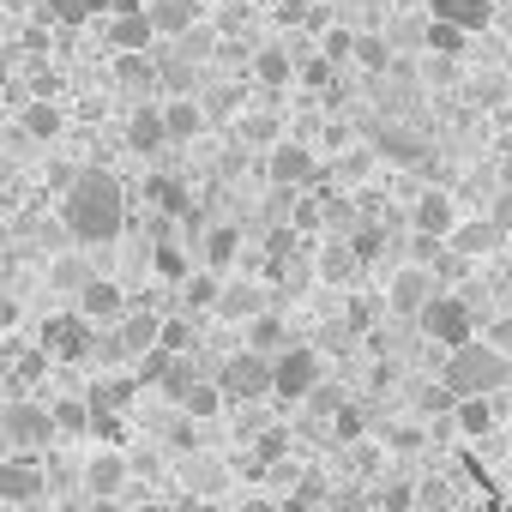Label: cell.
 Returning a JSON list of instances; mask_svg holds the SVG:
<instances>
[{
	"label": "cell",
	"instance_id": "f1b7e54d",
	"mask_svg": "<svg viewBox=\"0 0 512 512\" xmlns=\"http://www.w3.org/2000/svg\"><path fill=\"white\" fill-rule=\"evenodd\" d=\"M464 43H470V37H464L458 25H440V19H428V31H422V49H428V55H446V61L464 55Z\"/></svg>",
	"mask_w": 512,
	"mask_h": 512
},
{
	"label": "cell",
	"instance_id": "484cf974",
	"mask_svg": "<svg viewBox=\"0 0 512 512\" xmlns=\"http://www.w3.org/2000/svg\"><path fill=\"white\" fill-rule=\"evenodd\" d=\"M127 145H133V151H163V145H169L163 115H157V109H139V115L127 121Z\"/></svg>",
	"mask_w": 512,
	"mask_h": 512
},
{
	"label": "cell",
	"instance_id": "8992f818",
	"mask_svg": "<svg viewBox=\"0 0 512 512\" xmlns=\"http://www.w3.org/2000/svg\"><path fill=\"white\" fill-rule=\"evenodd\" d=\"M434 296H440L434 266H398L392 284H386V308H392L398 320H422V308H428Z\"/></svg>",
	"mask_w": 512,
	"mask_h": 512
},
{
	"label": "cell",
	"instance_id": "ab89813d",
	"mask_svg": "<svg viewBox=\"0 0 512 512\" xmlns=\"http://www.w3.org/2000/svg\"><path fill=\"white\" fill-rule=\"evenodd\" d=\"M374 151H386V157L410 163V157H416V139H404V133H374Z\"/></svg>",
	"mask_w": 512,
	"mask_h": 512
},
{
	"label": "cell",
	"instance_id": "44dd1931",
	"mask_svg": "<svg viewBox=\"0 0 512 512\" xmlns=\"http://www.w3.org/2000/svg\"><path fill=\"white\" fill-rule=\"evenodd\" d=\"M253 79H260L266 91H284V85L296 79V55H290L284 43H266L260 55H253Z\"/></svg>",
	"mask_w": 512,
	"mask_h": 512
},
{
	"label": "cell",
	"instance_id": "c3c4849f",
	"mask_svg": "<svg viewBox=\"0 0 512 512\" xmlns=\"http://www.w3.org/2000/svg\"><path fill=\"white\" fill-rule=\"evenodd\" d=\"M284 512H320V506H314V500H302V494H290V500H284Z\"/></svg>",
	"mask_w": 512,
	"mask_h": 512
},
{
	"label": "cell",
	"instance_id": "ffe728a7",
	"mask_svg": "<svg viewBox=\"0 0 512 512\" xmlns=\"http://www.w3.org/2000/svg\"><path fill=\"white\" fill-rule=\"evenodd\" d=\"M266 314V290L260 284H223L217 290V320H253Z\"/></svg>",
	"mask_w": 512,
	"mask_h": 512
},
{
	"label": "cell",
	"instance_id": "7a4b0ae2",
	"mask_svg": "<svg viewBox=\"0 0 512 512\" xmlns=\"http://www.w3.org/2000/svg\"><path fill=\"white\" fill-rule=\"evenodd\" d=\"M506 380H512V362H506V350H494L488 338H470V344L446 350L440 386H446L452 398H494Z\"/></svg>",
	"mask_w": 512,
	"mask_h": 512
},
{
	"label": "cell",
	"instance_id": "52a82bcc",
	"mask_svg": "<svg viewBox=\"0 0 512 512\" xmlns=\"http://www.w3.org/2000/svg\"><path fill=\"white\" fill-rule=\"evenodd\" d=\"M43 488H49V464L37 452H7V458H0V500H7V506H25Z\"/></svg>",
	"mask_w": 512,
	"mask_h": 512
},
{
	"label": "cell",
	"instance_id": "4316f807",
	"mask_svg": "<svg viewBox=\"0 0 512 512\" xmlns=\"http://www.w3.org/2000/svg\"><path fill=\"white\" fill-rule=\"evenodd\" d=\"M386 241H392V229H386V223H350V253H356L362 266H374V260H380Z\"/></svg>",
	"mask_w": 512,
	"mask_h": 512
},
{
	"label": "cell",
	"instance_id": "1f68e13d",
	"mask_svg": "<svg viewBox=\"0 0 512 512\" xmlns=\"http://www.w3.org/2000/svg\"><path fill=\"white\" fill-rule=\"evenodd\" d=\"M115 79H121L127 91H139V85L157 79V61H151V55H115Z\"/></svg>",
	"mask_w": 512,
	"mask_h": 512
},
{
	"label": "cell",
	"instance_id": "603a6c76",
	"mask_svg": "<svg viewBox=\"0 0 512 512\" xmlns=\"http://www.w3.org/2000/svg\"><path fill=\"white\" fill-rule=\"evenodd\" d=\"M19 127L37 139V145H49V139H61V127H67V115H61V103H49V97H37V103H25L19 109Z\"/></svg>",
	"mask_w": 512,
	"mask_h": 512
},
{
	"label": "cell",
	"instance_id": "8fae6325",
	"mask_svg": "<svg viewBox=\"0 0 512 512\" xmlns=\"http://www.w3.org/2000/svg\"><path fill=\"white\" fill-rule=\"evenodd\" d=\"M458 229V205H452V193L446 187H428L416 205H410V235H434V241H446Z\"/></svg>",
	"mask_w": 512,
	"mask_h": 512
},
{
	"label": "cell",
	"instance_id": "e0dca14e",
	"mask_svg": "<svg viewBox=\"0 0 512 512\" xmlns=\"http://www.w3.org/2000/svg\"><path fill=\"white\" fill-rule=\"evenodd\" d=\"M235 253H241V223H205V241H199L205 272H229Z\"/></svg>",
	"mask_w": 512,
	"mask_h": 512
},
{
	"label": "cell",
	"instance_id": "30bf717a",
	"mask_svg": "<svg viewBox=\"0 0 512 512\" xmlns=\"http://www.w3.org/2000/svg\"><path fill=\"white\" fill-rule=\"evenodd\" d=\"M266 175H272L278 187H314V181H320V163H314V151H308L302 139H278V145L266 151Z\"/></svg>",
	"mask_w": 512,
	"mask_h": 512
},
{
	"label": "cell",
	"instance_id": "7bdbcfd3",
	"mask_svg": "<svg viewBox=\"0 0 512 512\" xmlns=\"http://www.w3.org/2000/svg\"><path fill=\"white\" fill-rule=\"evenodd\" d=\"M241 139H253V145H278V121H272V115H253V121H241Z\"/></svg>",
	"mask_w": 512,
	"mask_h": 512
},
{
	"label": "cell",
	"instance_id": "5bb4252c",
	"mask_svg": "<svg viewBox=\"0 0 512 512\" xmlns=\"http://www.w3.org/2000/svg\"><path fill=\"white\" fill-rule=\"evenodd\" d=\"M199 0H151L145 7V19H151V31L157 37H187V31H199Z\"/></svg>",
	"mask_w": 512,
	"mask_h": 512
},
{
	"label": "cell",
	"instance_id": "f35d334b",
	"mask_svg": "<svg viewBox=\"0 0 512 512\" xmlns=\"http://www.w3.org/2000/svg\"><path fill=\"white\" fill-rule=\"evenodd\" d=\"M296 79H302V85H314V91H332V61H326V55L296 61Z\"/></svg>",
	"mask_w": 512,
	"mask_h": 512
},
{
	"label": "cell",
	"instance_id": "8d00e7d4",
	"mask_svg": "<svg viewBox=\"0 0 512 512\" xmlns=\"http://www.w3.org/2000/svg\"><path fill=\"white\" fill-rule=\"evenodd\" d=\"M217 272H199V278H187V308H217Z\"/></svg>",
	"mask_w": 512,
	"mask_h": 512
},
{
	"label": "cell",
	"instance_id": "bcb514c9",
	"mask_svg": "<svg viewBox=\"0 0 512 512\" xmlns=\"http://www.w3.org/2000/svg\"><path fill=\"white\" fill-rule=\"evenodd\" d=\"M55 284H61V290H85V284H91V272H85L79 260H61V266H55Z\"/></svg>",
	"mask_w": 512,
	"mask_h": 512
},
{
	"label": "cell",
	"instance_id": "816d5d0a",
	"mask_svg": "<svg viewBox=\"0 0 512 512\" xmlns=\"http://www.w3.org/2000/svg\"><path fill=\"white\" fill-rule=\"evenodd\" d=\"M193 512H229V506H217V500H205V506H193Z\"/></svg>",
	"mask_w": 512,
	"mask_h": 512
},
{
	"label": "cell",
	"instance_id": "d4e9b609",
	"mask_svg": "<svg viewBox=\"0 0 512 512\" xmlns=\"http://www.w3.org/2000/svg\"><path fill=\"white\" fill-rule=\"evenodd\" d=\"M217 410H223L217 380H193V386L181 392V416H187V422H217Z\"/></svg>",
	"mask_w": 512,
	"mask_h": 512
},
{
	"label": "cell",
	"instance_id": "d590c367",
	"mask_svg": "<svg viewBox=\"0 0 512 512\" xmlns=\"http://www.w3.org/2000/svg\"><path fill=\"white\" fill-rule=\"evenodd\" d=\"M284 452H290V428H278V422L260 428V440H253V458H260V464H278Z\"/></svg>",
	"mask_w": 512,
	"mask_h": 512
},
{
	"label": "cell",
	"instance_id": "e575fe53",
	"mask_svg": "<svg viewBox=\"0 0 512 512\" xmlns=\"http://www.w3.org/2000/svg\"><path fill=\"white\" fill-rule=\"evenodd\" d=\"M458 428H464V434H488V428H494L488 398H458Z\"/></svg>",
	"mask_w": 512,
	"mask_h": 512
},
{
	"label": "cell",
	"instance_id": "74e56055",
	"mask_svg": "<svg viewBox=\"0 0 512 512\" xmlns=\"http://www.w3.org/2000/svg\"><path fill=\"white\" fill-rule=\"evenodd\" d=\"M320 55H326L332 67L350 61V55H356V31H326V37H320Z\"/></svg>",
	"mask_w": 512,
	"mask_h": 512
},
{
	"label": "cell",
	"instance_id": "277c9868",
	"mask_svg": "<svg viewBox=\"0 0 512 512\" xmlns=\"http://www.w3.org/2000/svg\"><path fill=\"white\" fill-rule=\"evenodd\" d=\"M217 392L235 398V404H260V398H272V356L235 350V356L217 368Z\"/></svg>",
	"mask_w": 512,
	"mask_h": 512
},
{
	"label": "cell",
	"instance_id": "3957f363",
	"mask_svg": "<svg viewBox=\"0 0 512 512\" xmlns=\"http://www.w3.org/2000/svg\"><path fill=\"white\" fill-rule=\"evenodd\" d=\"M326 380V362H320V350L314 344H290V350H278L272 356V398H284V404H302V398H314V386Z\"/></svg>",
	"mask_w": 512,
	"mask_h": 512
},
{
	"label": "cell",
	"instance_id": "9a60e30c",
	"mask_svg": "<svg viewBox=\"0 0 512 512\" xmlns=\"http://www.w3.org/2000/svg\"><path fill=\"white\" fill-rule=\"evenodd\" d=\"M446 247H452V260H482V253H494L500 247V229L488 223V217H458V229L446 235Z\"/></svg>",
	"mask_w": 512,
	"mask_h": 512
},
{
	"label": "cell",
	"instance_id": "60d3db41",
	"mask_svg": "<svg viewBox=\"0 0 512 512\" xmlns=\"http://www.w3.org/2000/svg\"><path fill=\"white\" fill-rule=\"evenodd\" d=\"M362 428H368V422H362V410H350V404H344V410H338V422H332V434H338V446H350V440H362Z\"/></svg>",
	"mask_w": 512,
	"mask_h": 512
},
{
	"label": "cell",
	"instance_id": "7dc6e473",
	"mask_svg": "<svg viewBox=\"0 0 512 512\" xmlns=\"http://www.w3.org/2000/svg\"><path fill=\"white\" fill-rule=\"evenodd\" d=\"M241 512H284L278 500H266V494H253V500H241Z\"/></svg>",
	"mask_w": 512,
	"mask_h": 512
},
{
	"label": "cell",
	"instance_id": "ba28073f",
	"mask_svg": "<svg viewBox=\"0 0 512 512\" xmlns=\"http://www.w3.org/2000/svg\"><path fill=\"white\" fill-rule=\"evenodd\" d=\"M0 434L19 452H43L55 440V416H49V404H7L0 410Z\"/></svg>",
	"mask_w": 512,
	"mask_h": 512
},
{
	"label": "cell",
	"instance_id": "f5cc1de1",
	"mask_svg": "<svg viewBox=\"0 0 512 512\" xmlns=\"http://www.w3.org/2000/svg\"><path fill=\"white\" fill-rule=\"evenodd\" d=\"M145 512H157V506H145Z\"/></svg>",
	"mask_w": 512,
	"mask_h": 512
},
{
	"label": "cell",
	"instance_id": "d6986e66",
	"mask_svg": "<svg viewBox=\"0 0 512 512\" xmlns=\"http://www.w3.org/2000/svg\"><path fill=\"white\" fill-rule=\"evenodd\" d=\"M85 488L97 494V500H109V494H121L127 488V458L109 446V452H97V458H85Z\"/></svg>",
	"mask_w": 512,
	"mask_h": 512
},
{
	"label": "cell",
	"instance_id": "681fc988",
	"mask_svg": "<svg viewBox=\"0 0 512 512\" xmlns=\"http://www.w3.org/2000/svg\"><path fill=\"white\" fill-rule=\"evenodd\" d=\"M320 512H356V500H344V506H338V500H332V506H320Z\"/></svg>",
	"mask_w": 512,
	"mask_h": 512
},
{
	"label": "cell",
	"instance_id": "d6a6232c",
	"mask_svg": "<svg viewBox=\"0 0 512 512\" xmlns=\"http://www.w3.org/2000/svg\"><path fill=\"white\" fill-rule=\"evenodd\" d=\"M145 193H151V199H157L163 211H181V217L193 211V205H187V187H181L175 175H151V181H145Z\"/></svg>",
	"mask_w": 512,
	"mask_h": 512
},
{
	"label": "cell",
	"instance_id": "4fadbf2b",
	"mask_svg": "<svg viewBox=\"0 0 512 512\" xmlns=\"http://www.w3.org/2000/svg\"><path fill=\"white\" fill-rule=\"evenodd\" d=\"M127 314V296H121V284H109V278H91L85 290H79V320H91V326H115Z\"/></svg>",
	"mask_w": 512,
	"mask_h": 512
},
{
	"label": "cell",
	"instance_id": "9c48e42d",
	"mask_svg": "<svg viewBox=\"0 0 512 512\" xmlns=\"http://www.w3.org/2000/svg\"><path fill=\"white\" fill-rule=\"evenodd\" d=\"M43 350L61 356V362H85L97 350V326L79 320V314H55V320H43Z\"/></svg>",
	"mask_w": 512,
	"mask_h": 512
},
{
	"label": "cell",
	"instance_id": "f6af8a7d",
	"mask_svg": "<svg viewBox=\"0 0 512 512\" xmlns=\"http://www.w3.org/2000/svg\"><path fill=\"white\" fill-rule=\"evenodd\" d=\"M488 223H494L500 235H512V187H500V193H494V205H488Z\"/></svg>",
	"mask_w": 512,
	"mask_h": 512
},
{
	"label": "cell",
	"instance_id": "7402d4cb",
	"mask_svg": "<svg viewBox=\"0 0 512 512\" xmlns=\"http://www.w3.org/2000/svg\"><path fill=\"white\" fill-rule=\"evenodd\" d=\"M241 350H253V356H278V350H290V326H284L278 314H253Z\"/></svg>",
	"mask_w": 512,
	"mask_h": 512
},
{
	"label": "cell",
	"instance_id": "4dcf8cb0",
	"mask_svg": "<svg viewBox=\"0 0 512 512\" xmlns=\"http://www.w3.org/2000/svg\"><path fill=\"white\" fill-rule=\"evenodd\" d=\"M49 416H55V434H85L91 428V404L85 398H61V404H49Z\"/></svg>",
	"mask_w": 512,
	"mask_h": 512
},
{
	"label": "cell",
	"instance_id": "ac0fdd59",
	"mask_svg": "<svg viewBox=\"0 0 512 512\" xmlns=\"http://www.w3.org/2000/svg\"><path fill=\"white\" fill-rule=\"evenodd\" d=\"M157 115H163V133H169V145H187V139H199V133H205V109H199L193 97H169Z\"/></svg>",
	"mask_w": 512,
	"mask_h": 512
},
{
	"label": "cell",
	"instance_id": "5b68a950",
	"mask_svg": "<svg viewBox=\"0 0 512 512\" xmlns=\"http://www.w3.org/2000/svg\"><path fill=\"white\" fill-rule=\"evenodd\" d=\"M422 332L434 338V344H446V350H458V344H470L476 338V314H470V302L464 296H434L428 308H422Z\"/></svg>",
	"mask_w": 512,
	"mask_h": 512
},
{
	"label": "cell",
	"instance_id": "83f0119b",
	"mask_svg": "<svg viewBox=\"0 0 512 512\" xmlns=\"http://www.w3.org/2000/svg\"><path fill=\"white\" fill-rule=\"evenodd\" d=\"M157 350H163V356H193V314L157 320Z\"/></svg>",
	"mask_w": 512,
	"mask_h": 512
},
{
	"label": "cell",
	"instance_id": "b9f144b4",
	"mask_svg": "<svg viewBox=\"0 0 512 512\" xmlns=\"http://www.w3.org/2000/svg\"><path fill=\"white\" fill-rule=\"evenodd\" d=\"M410 506H416V488H410V482L380 488V512H410Z\"/></svg>",
	"mask_w": 512,
	"mask_h": 512
},
{
	"label": "cell",
	"instance_id": "7c38bea8",
	"mask_svg": "<svg viewBox=\"0 0 512 512\" xmlns=\"http://www.w3.org/2000/svg\"><path fill=\"white\" fill-rule=\"evenodd\" d=\"M109 43H115V55H151L157 31H151L145 7H115V19H109Z\"/></svg>",
	"mask_w": 512,
	"mask_h": 512
},
{
	"label": "cell",
	"instance_id": "cb8c5ba5",
	"mask_svg": "<svg viewBox=\"0 0 512 512\" xmlns=\"http://www.w3.org/2000/svg\"><path fill=\"white\" fill-rule=\"evenodd\" d=\"M133 392H139V380H133V374H103V380L85 392V404H91V416H115Z\"/></svg>",
	"mask_w": 512,
	"mask_h": 512
},
{
	"label": "cell",
	"instance_id": "6da1fadb",
	"mask_svg": "<svg viewBox=\"0 0 512 512\" xmlns=\"http://www.w3.org/2000/svg\"><path fill=\"white\" fill-rule=\"evenodd\" d=\"M61 223L79 247H109L127 229V193L109 169H79L73 187L61 193Z\"/></svg>",
	"mask_w": 512,
	"mask_h": 512
},
{
	"label": "cell",
	"instance_id": "ee69618b",
	"mask_svg": "<svg viewBox=\"0 0 512 512\" xmlns=\"http://www.w3.org/2000/svg\"><path fill=\"white\" fill-rule=\"evenodd\" d=\"M157 278H169V284H187V260L175 247H157Z\"/></svg>",
	"mask_w": 512,
	"mask_h": 512
},
{
	"label": "cell",
	"instance_id": "2e32d148",
	"mask_svg": "<svg viewBox=\"0 0 512 512\" xmlns=\"http://www.w3.org/2000/svg\"><path fill=\"white\" fill-rule=\"evenodd\" d=\"M428 19H440V25H458V31L470 37V31H488V19H494V0H428Z\"/></svg>",
	"mask_w": 512,
	"mask_h": 512
},
{
	"label": "cell",
	"instance_id": "836d02e7",
	"mask_svg": "<svg viewBox=\"0 0 512 512\" xmlns=\"http://www.w3.org/2000/svg\"><path fill=\"white\" fill-rule=\"evenodd\" d=\"M356 266H362V260L350 253V241H344V247H326V260H320V278H332V284H350V278H356Z\"/></svg>",
	"mask_w": 512,
	"mask_h": 512
},
{
	"label": "cell",
	"instance_id": "f546056e",
	"mask_svg": "<svg viewBox=\"0 0 512 512\" xmlns=\"http://www.w3.org/2000/svg\"><path fill=\"white\" fill-rule=\"evenodd\" d=\"M350 61L368 67V73H386V67H392V43L374 37V31H356V55H350Z\"/></svg>",
	"mask_w": 512,
	"mask_h": 512
},
{
	"label": "cell",
	"instance_id": "f907efd6",
	"mask_svg": "<svg viewBox=\"0 0 512 512\" xmlns=\"http://www.w3.org/2000/svg\"><path fill=\"white\" fill-rule=\"evenodd\" d=\"M500 290H506V296H512V266H506V272H500Z\"/></svg>",
	"mask_w": 512,
	"mask_h": 512
}]
</instances>
